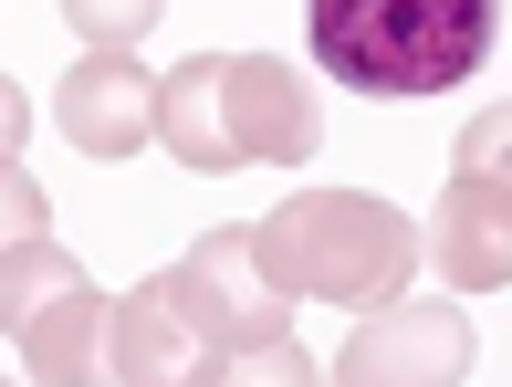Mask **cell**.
Listing matches in <instances>:
<instances>
[{
  "instance_id": "52a82bcc",
  "label": "cell",
  "mask_w": 512,
  "mask_h": 387,
  "mask_svg": "<svg viewBox=\"0 0 512 387\" xmlns=\"http://www.w3.org/2000/svg\"><path fill=\"white\" fill-rule=\"evenodd\" d=\"M53 116H63V147H84L95 168L105 157H136V147H157V74L136 53H84L63 74Z\"/></svg>"
},
{
  "instance_id": "8992f818",
  "label": "cell",
  "mask_w": 512,
  "mask_h": 387,
  "mask_svg": "<svg viewBox=\"0 0 512 387\" xmlns=\"http://www.w3.org/2000/svg\"><path fill=\"white\" fill-rule=\"evenodd\" d=\"M418 252L450 293H492L512 283V178H481V168H450V189H439L429 231H418Z\"/></svg>"
},
{
  "instance_id": "4fadbf2b",
  "label": "cell",
  "mask_w": 512,
  "mask_h": 387,
  "mask_svg": "<svg viewBox=\"0 0 512 387\" xmlns=\"http://www.w3.org/2000/svg\"><path fill=\"white\" fill-rule=\"evenodd\" d=\"M450 168H481V178H512V105H481V116L460 126Z\"/></svg>"
},
{
  "instance_id": "ba28073f",
  "label": "cell",
  "mask_w": 512,
  "mask_h": 387,
  "mask_svg": "<svg viewBox=\"0 0 512 387\" xmlns=\"http://www.w3.org/2000/svg\"><path fill=\"white\" fill-rule=\"evenodd\" d=\"M11 356L32 377H53V387H74V377H115V304L95 283L84 293H63L53 314H32V325L11 335Z\"/></svg>"
},
{
  "instance_id": "7c38bea8",
  "label": "cell",
  "mask_w": 512,
  "mask_h": 387,
  "mask_svg": "<svg viewBox=\"0 0 512 387\" xmlns=\"http://www.w3.org/2000/svg\"><path fill=\"white\" fill-rule=\"evenodd\" d=\"M32 231H53V199H42V178L21 168V157H0V252L32 241Z\"/></svg>"
},
{
  "instance_id": "3957f363",
  "label": "cell",
  "mask_w": 512,
  "mask_h": 387,
  "mask_svg": "<svg viewBox=\"0 0 512 387\" xmlns=\"http://www.w3.org/2000/svg\"><path fill=\"white\" fill-rule=\"evenodd\" d=\"M502 0H304V42L345 95H450L492 53Z\"/></svg>"
},
{
  "instance_id": "8fae6325",
  "label": "cell",
  "mask_w": 512,
  "mask_h": 387,
  "mask_svg": "<svg viewBox=\"0 0 512 387\" xmlns=\"http://www.w3.org/2000/svg\"><path fill=\"white\" fill-rule=\"evenodd\" d=\"M157 11H168V0H63V21H74L84 53H126L136 32H157Z\"/></svg>"
},
{
  "instance_id": "277c9868",
  "label": "cell",
  "mask_w": 512,
  "mask_h": 387,
  "mask_svg": "<svg viewBox=\"0 0 512 387\" xmlns=\"http://www.w3.org/2000/svg\"><path fill=\"white\" fill-rule=\"evenodd\" d=\"M335 377L345 387H460L471 377V314L450 293H387L356 314Z\"/></svg>"
},
{
  "instance_id": "5b68a950",
  "label": "cell",
  "mask_w": 512,
  "mask_h": 387,
  "mask_svg": "<svg viewBox=\"0 0 512 387\" xmlns=\"http://www.w3.org/2000/svg\"><path fill=\"white\" fill-rule=\"evenodd\" d=\"M168 272H178V304H189L199 346H230V335H283V304H293V293L262 272V252H251V220L199 231Z\"/></svg>"
},
{
  "instance_id": "9c48e42d",
  "label": "cell",
  "mask_w": 512,
  "mask_h": 387,
  "mask_svg": "<svg viewBox=\"0 0 512 387\" xmlns=\"http://www.w3.org/2000/svg\"><path fill=\"white\" fill-rule=\"evenodd\" d=\"M189 356H199V325H189V304H178V272H147V283L115 304V377L157 387V377H189Z\"/></svg>"
},
{
  "instance_id": "5bb4252c",
  "label": "cell",
  "mask_w": 512,
  "mask_h": 387,
  "mask_svg": "<svg viewBox=\"0 0 512 387\" xmlns=\"http://www.w3.org/2000/svg\"><path fill=\"white\" fill-rule=\"evenodd\" d=\"M21 136H32V105H21V84L0 74V157H21Z\"/></svg>"
},
{
  "instance_id": "30bf717a",
  "label": "cell",
  "mask_w": 512,
  "mask_h": 387,
  "mask_svg": "<svg viewBox=\"0 0 512 387\" xmlns=\"http://www.w3.org/2000/svg\"><path fill=\"white\" fill-rule=\"evenodd\" d=\"M189 377H199V387H251V377H272V387H314L324 367L293 346V335H230V346H199V356H189Z\"/></svg>"
},
{
  "instance_id": "7a4b0ae2",
  "label": "cell",
  "mask_w": 512,
  "mask_h": 387,
  "mask_svg": "<svg viewBox=\"0 0 512 387\" xmlns=\"http://www.w3.org/2000/svg\"><path fill=\"white\" fill-rule=\"evenodd\" d=\"M251 252L293 304H387L418 283V220L387 210L377 189H293L272 220H251Z\"/></svg>"
},
{
  "instance_id": "6da1fadb",
  "label": "cell",
  "mask_w": 512,
  "mask_h": 387,
  "mask_svg": "<svg viewBox=\"0 0 512 387\" xmlns=\"http://www.w3.org/2000/svg\"><path fill=\"white\" fill-rule=\"evenodd\" d=\"M157 147L199 178L230 168H293L324 147V105L293 63L272 53H199L157 84Z\"/></svg>"
}]
</instances>
